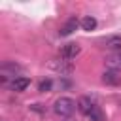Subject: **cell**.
I'll use <instances>...</instances> for the list:
<instances>
[{
  "instance_id": "ba28073f",
  "label": "cell",
  "mask_w": 121,
  "mask_h": 121,
  "mask_svg": "<svg viewBox=\"0 0 121 121\" xmlns=\"http://www.w3.org/2000/svg\"><path fill=\"white\" fill-rule=\"evenodd\" d=\"M95 106H96V104H95L89 96H81V98L78 100V110H79L81 113H85V115H89V113H91V110H93Z\"/></svg>"
},
{
  "instance_id": "4fadbf2b",
  "label": "cell",
  "mask_w": 121,
  "mask_h": 121,
  "mask_svg": "<svg viewBox=\"0 0 121 121\" xmlns=\"http://www.w3.org/2000/svg\"><path fill=\"white\" fill-rule=\"evenodd\" d=\"M66 121H74V119H66Z\"/></svg>"
},
{
  "instance_id": "7c38bea8",
  "label": "cell",
  "mask_w": 121,
  "mask_h": 121,
  "mask_svg": "<svg viewBox=\"0 0 121 121\" xmlns=\"http://www.w3.org/2000/svg\"><path fill=\"white\" fill-rule=\"evenodd\" d=\"M51 85H53L51 79H42L40 85H38V91L40 93H47V91H51Z\"/></svg>"
},
{
  "instance_id": "8fae6325",
  "label": "cell",
  "mask_w": 121,
  "mask_h": 121,
  "mask_svg": "<svg viewBox=\"0 0 121 121\" xmlns=\"http://www.w3.org/2000/svg\"><path fill=\"white\" fill-rule=\"evenodd\" d=\"M89 119H91V121H104V113H102V110H100L98 106H95V108L91 110V113H89Z\"/></svg>"
},
{
  "instance_id": "6da1fadb",
  "label": "cell",
  "mask_w": 121,
  "mask_h": 121,
  "mask_svg": "<svg viewBox=\"0 0 121 121\" xmlns=\"http://www.w3.org/2000/svg\"><path fill=\"white\" fill-rule=\"evenodd\" d=\"M76 106H78V104H76L74 98H70V96H60V98L55 100V104H53V112H55L59 117H68V115L74 113Z\"/></svg>"
},
{
  "instance_id": "3957f363",
  "label": "cell",
  "mask_w": 121,
  "mask_h": 121,
  "mask_svg": "<svg viewBox=\"0 0 121 121\" xmlns=\"http://www.w3.org/2000/svg\"><path fill=\"white\" fill-rule=\"evenodd\" d=\"M49 66H51L55 72H60V74H70V72L74 70V64H72L70 60H64V59H57V60H53Z\"/></svg>"
},
{
  "instance_id": "277c9868",
  "label": "cell",
  "mask_w": 121,
  "mask_h": 121,
  "mask_svg": "<svg viewBox=\"0 0 121 121\" xmlns=\"http://www.w3.org/2000/svg\"><path fill=\"white\" fill-rule=\"evenodd\" d=\"M28 85H30V79H28V78H25V76H19V78L11 79L9 89H11V91H15V93H21V91H25Z\"/></svg>"
},
{
  "instance_id": "8992f818",
  "label": "cell",
  "mask_w": 121,
  "mask_h": 121,
  "mask_svg": "<svg viewBox=\"0 0 121 121\" xmlns=\"http://www.w3.org/2000/svg\"><path fill=\"white\" fill-rule=\"evenodd\" d=\"M102 83H106V85H119L121 83V76L115 70H106L102 74Z\"/></svg>"
},
{
  "instance_id": "7a4b0ae2",
  "label": "cell",
  "mask_w": 121,
  "mask_h": 121,
  "mask_svg": "<svg viewBox=\"0 0 121 121\" xmlns=\"http://www.w3.org/2000/svg\"><path fill=\"white\" fill-rule=\"evenodd\" d=\"M81 53V45L79 43H74V42H70V43H66V45H62L60 49H59V55H60V59H64V60H74L78 55Z\"/></svg>"
},
{
  "instance_id": "5b68a950",
  "label": "cell",
  "mask_w": 121,
  "mask_h": 121,
  "mask_svg": "<svg viewBox=\"0 0 121 121\" xmlns=\"http://www.w3.org/2000/svg\"><path fill=\"white\" fill-rule=\"evenodd\" d=\"M106 66L110 68V70H121V51H115V53H112V55H108L106 57Z\"/></svg>"
},
{
  "instance_id": "52a82bcc",
  "label": "cell",
  "mask_w": 121,
  "mask_h": 121,
  "mask_svg": "<svg viewBox=\"0 0 121 121\" xmlns=\"http://www.w3.org/2000/svg\"><path fill=\"white\" fill-rule=\"evenodd\" d=\"M104 47L106 49H112V51H121V34L108 36L104 40Z\"/></svg>"
},
{
  "instance_id": "30bf717a",
  "label": "cell",
  "mask_w": 121,
  "mask_h": 121,
  "mask_svg": "<svg viewBox=\"0 0 121 121\" xmlns=\"http://www.w3.org/2000/svg\"><path fill=\"white\" fill-rule=\"evenodd\" d=\"M79 25H81L83 30H95V28H96V19H95L93 15H85V17L79 21Z\"/></svg>"
},
{
  "instance_id": "9c48e42d",
  "label": "cell",
  "mask_w": 121,
  "mask_h": 121,
  "mask_svg": "<svg viewBox=\"0 0 121 121\" xmlns=\"http://www.w3.org/2000/svg\"><path fill=\"white\" fill-rule=\"evenodd\" d=\"M78 25H79V21H78L76 17H70V19L64 23V26L59 30V34H60V36H70V34L78 28Z\"/></svg>"
}]
</instances>
